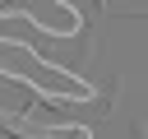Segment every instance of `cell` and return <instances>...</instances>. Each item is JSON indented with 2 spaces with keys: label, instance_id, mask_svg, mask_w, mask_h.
<instances>
[{
  "label": "cell",
  "instance_id": "obj_1",
  "mask_svg": "<svg viewBox=\"0 0 148 139\" xmlns=\"http://www.w3.org/2000/svg\"><path fill=\"white\" fill-rule=\"evenodd\" d=\"M14 19H23V23H32L37 32H46V37H74L79 32V9L74 5H60V0H42V5H18V9H9Z\"/></svg>",
  "mask_w": 148,
  "mask_h": 139
}]
</instances>
